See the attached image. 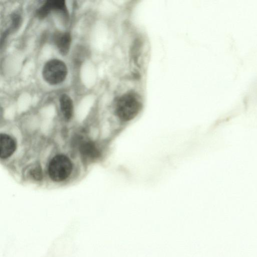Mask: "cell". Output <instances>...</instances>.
Here are the masks:
<instances>
[{
    "label": "cell",
    "mask_w": 257,
    "mask_h": 257,
    "mask_svg": "<svg viewBox=\"0 0 257 257\" xmlns=\"http://www.w3.org/2000/svg\"><path fill=\"white\" fill-rule=\"evenodd\" d=\"M17 142L15 138L7 133L0 134V158L7 160L16 152Z\"/></svg>",
    "instance_id": "6"
},
{
    "label": "cell",
    "mask_w": 257,
    "mask_h": 257,
    "mask_svg": "<svg viewBox=\"0 0 257 257\" xmlns=\"http://www.w3.org/2000/svg\"><path fill=\"white\" fill-rule=\"evenodd\" d=\"M12 24H11V30L16 31L18 29L21 24L22 19L21 16L17 14H14L11 17Z\"/></svg>",
    "instance_id": "10"
},
{
    "label": "cell",
    "mask_w": 257,
    "mask_h": 257,
    "mask_svg": "<svg viewBox=\"0 0 257 257\" xmlns=\"http://www.w3.org/2000/svg\"><path fill=\"white\" fill-rule=\"evenodd\" d=\"M27 176L35 182H41L44 178V174L41 165L36 163L30 167L27 171Z\"/></svg>",
    "instance_id": "9"
},
{
    "label": "cell",
    "mask_w": 257,
    "mask_h": 257,
    "mask_svg": "<svg viewBox=\"0 0 257 257\" xmlns=\"http://www.w3.org/2000/svg\"><path fill=\"white\" fill-rule=\"evenodd\" d=\"M67 68L62 61L53 59L48 61L44 65L42 76L46 82L51 85L62 82L67 75Z\"/></svg>",
    "instance_id": "3"
},
{
    "label": "cell",
    "mask_w": 257,
    "mask_h": 257,
    "mask_svg": "<svg viewBox=\"0 0 257 257\" xmlns=\"http://www.w3.org/2000/svg\"><path fill=\"white\" fill-rule=\"evenodd\" d=\"M52 12H59L64 17H68V10L65 1L64 0H48L43 4L36 11V16L43 19Z\"/></svg>",
    "instance_id": "5"
},
{
    "label": "cell",
    "mask_w": 257,
    "mask_h": 257,
    "mask_svg": "<svg viewBox=\"0 0 257 257\" xmlns=\"http://www.w3.org/2000/svg\"><path fill=\"white\" fill-rule=\"evenodd\" d=\"M53 41L62 55H66L68 53L71 43V36L69 32L56 33L54 35Z\"/></svg>",
    "instance_id": "7"
},
{
    "label": "cell",
    "mask_w": 257,
    "mask_h": 257,
    "mask_svg": "<svg viewBox=\"0 0 257 257\" xmlns=\"http://www.w3.org/2000/svg\"><path fill=\"white\" fill-rule=\"evenodd\" d=\"M60 110L65 121L70 120L73 114V104L71 98L66 94H62L59 98Z\"/></svg>",
    "instance_id": "8"
},
{
    "label": "cell",
    "mask_w": 257,
    "mask_h": 257,
    "mask_svg": "<svg viewBox=\"0 0 257 257\" xmlns=\"http://www.w3.org/2000/svg\"><path fill=\"white\" fill-rule=\"evenodd\" d=\"M142 107L139 96L134 93H128L121 95L116 100L114 113L119 120L126 122L135 118Z\"/></svg>",
    "instance_id": "2"
},
{
    "label": "cell",
    "mask_w": 257,
    "mask_h": 257,
    "mask_svg": "<svg viewBox=\"0 0 257 257\" xmlns=\"http://www.w3.org/2000/svg\"><path fill=\"white\" fill-rule=\"evenodd\" d=\"M74 164L71 159L64 153H57L49 160L47 166V174L53 182L61 183L72 175Z\"/></svg>",
    "instance_id": "1"
},
{
    "label": "cell",
    "mask_w": 257,
    "mask_h": 257,
    "mask_svg": "<svg viewBox=\"0 0 257 257\" xmlns=\"http://www.w3.org/2000/svg\"><path fill=\"white\" fill-rule=\"evenodd\" d=\"M78 149L81 158L86 162H93L101 156V150L96 142L90 140L81 139Z\"/></svg>",
    "instance_id": "4"
}]
</instances>
